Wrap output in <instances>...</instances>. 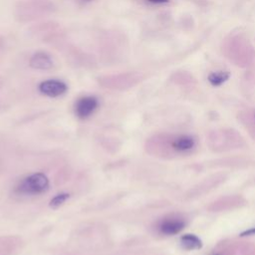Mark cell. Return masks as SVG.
<instances>
[{
  "label": "cell",
  "instance_id": "obj_9",
  "mask_svg": "<svg viewBox=\"0 0 255 255\" xmlns=\"http://www.w3.org/2000/svg\"><path fill=\"white\" fill-rule=\"evenodd\" d=\"M180 245L184 250L187 251L198 250L202 247V241L197 235L186 233L180 237Z\"/></svg>",
  "mask_w": 255,
  "mask_h": 255
},
{
  "label": "cell",
  "instance_id": "obj_1",
  "mask_svg": "<svg viewBox=\"0 0 255 255\" xmlns=\"http://www.w3.org/2000/svg\"><path fill=\"white\" fill-rule=\"evenodd\" d=\"M151 142V145H159V147H154L159 149L156 153L166 156L189 155L196 150L198 145L197 138L188 133L158 135Z\"/></svg>",
  "mask_w": 255,
  "mask_h": 255
},
{
  "label": "cell",
  "instance_id": "obj_6",
  "mask_svg": "<svg viewBox=\"0 0 255 255\" xmlns=\"http://www.w3.org/2000/svg\"><path fill=\"white\" fill-rule=\"evenodd\" d=\"M99 107V101L94 96H85L75 104V114L79 119L85 120L91 117Z\"/></svg>",
  "mask_w": 255,
  "mask_h": 255
},
{
  "label": "cell",
  "instance_id": "obj_3",
  "mask_svg": "<svg viewBox=\"0 0 255 255\" xmlns=\"http://www.w3.org/2000/svg\"><path fill=\"white\" fill-rule=\"evenodd\" d=\"M49 178L43 172H35L22 178L15 186V191L23 195H37L49 189Z\"/></svg>",
  "mask_w": 255,
  "mask_h": 255
},
{
  "label": "cell",
  "instance_id": "obj_12",
  "mask_svg": "<svg viewBox=\"0 0 255 255\" xmlns=\"http://www.w3.org/2000/svg\"><path fill=\"white\" fill-rule=\"evenodd\" d=\"M252 235H255V227H251L249 229H246V230L242 231L239 236L245 237V236H252Z\"/></svg>",
  "mask_w": 255,
  "mask_h": 255
},
{
  "label": "cell",
  "instance_id": "obj_4",
  "mask_svg": "<svg viewBox=\"0 0 255 255\" xmlns=\"http://www.w3.org/2000/svg\"><path fill=\"white\" fill-rule=\"evenodd\" d=\"M99 84L107 89L127 90L140 81V75L137 73L126 72L114 75H106L98 78Z\"/></svg>",
  "mask_w": 255,
  "mask_h": 255
},
{
  "label": "cell",
  "instance_id": "obj_14",
  "mask_svg": "<svg viewBox=\"0 0 255 255\" xmlns=\"http://www.w3.org/2000/svg\"><path fill=\"white\" fill-rule=\"evenodd\" d=\"M3 46V40H2V38H0V48Z\"/></svg>",
  "mask_w": 255,
  "mask_h": 255
},
{
  "label": "cell",
  "instance_id": "obj_13",
  "mask_svg": "<svg viewBox=\"0 0 255 255\" xmlns=\"http://www.w3.org/2000/svg\"><path fill=\"white\" fill-rule=\"evenodd\" d=\"M147 1L153 4H164L168 2V0H147Z\"/></svg>",
  "mask_w": 255,
  "mask_h": 255
},
{
  "label": "cell",
  "instance_id": "obj_5",
  "mask_svg": "<svg viewBox=\"0 0 255 255\" xmlns=\"http://www.w3.org/2000/svg\"><path fill=\"white\" fill-rule=\"evenodd\" d=\"M186 219L180 214H168L159 219L155 225L157 232L163 236H173L180 233L186 226Z\"/></svg>",
  "mask_w": 255,
  "mask_h": 255
},
{
  "label": "cell",
  "instance_id": "obj_15",
  "mask_svg": "<svg viewBox=\"0 0 255 255\" xmlns=\"http://www.w3.org/2000/svg\"><path fill=\"white\" fill-rule=\"evenodd\" d=\"M210 255H222L221 253H212V254H210Z\"/></svg>",
  "mask_w": 255,
  "mask_h": 255
},
{
  "label": "cell",
  "instance_id": "obj_8",
  "mask_svg": "<svg viewBox=\"0 0 255 255\" xmlns=\"http://www.w3.org/2000/svg\"><path fill=\"white\" fill-rule=\"evenodd\" d=\"M29 66L35 70L47 71L54 67V61L48 53L39 51L31 56L29 60Z\"/></svg>",
  "mask_w": 255,
  "mask_h": 255
},
{
  "label": "cell",
  "instance_id": "obj_7",
  "mask_svg": "<svg viewBox=\"0 0 255 255\" xmlns=\"http://www.w3.org/2000/svg\"><path fill=\"white\" fill-rule=\"evenodd\" d=\"M39 91L41 94L47 97L56 98L64 95L68 91V86L65 82L61 80L50 79L40 83Z\"/></svg>",
  "mask_w": 255,
  "mask_h": 255
},
{
  "label": "cell",
  "instance_id": "obj_11",
  "mask_svg": "<svg viewBox=\"0 0 255 255\" xmlns=\"http://www.w3.org/2000/svg\"><path fill=\"white\" fill-rule=\"evenodd\" d=\"M70 197V194L67 192H61L56 194L51 200H50V206L53 208H57L65 203V201Z\"/></svg>",
  "mask_w": 255,
  "mask_h": 255
},
{
  "label": "cell",
  "instance_id": "obj_16",
  "mask_svg": "<svg viewBox=\"0 0 255 255\" xmlns=\"http://www.w3.org/2000/svg\"><path fill=\"white\" fill-rule=\"evenodd\" d=\"M253 117H254V121H255V114H254V116H253Z\"/></svg>",
  "mask_w": 255,
  "mask_h": 255
},
{
  "label": "cell",
  "instance_id": "obj_2",
  "mask_svg": "<svg viewBox=\"0 0 255 255\" xmlns=\"http://www.w3.org/2000/svg\"><path fill=\"white\" fill-rule=\"evenodd\" d=\"M55 10L51 0H23L15 6L14 15L19 22H29L46 17Z\"/></svg>",
  "mask_w": 255,
  "mask_h": 255
},
{
  "label": "cell",
  "instance_id": "obj_10",
  "mask_svg": "<svg viewBox=\"0 0 255 255\" xmlns=\"http://www.w3.org/2000/svg\"><path fill=\"white\" fill-rule=\"evenodd\" d=\"M229 78V74L224 71H218V72H213L208 76V81L212 86H220L224 82H226Z\"/></svg>",
  "mask_w": 255,
  "mask_h": 255
}]
</instances>
